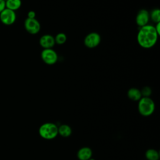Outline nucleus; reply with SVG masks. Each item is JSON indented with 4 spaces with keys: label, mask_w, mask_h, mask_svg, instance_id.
<instances>
[{
    "label": "nucleus",
    "mask_w": 160,
    "mask_h": 160,
    "mask_svg": "<svg viewBox=\"0 0 160 160\" xmlns=\"http://www.w3.org/2000/svg\"><path fill=\"white\" fill-rule=\"evenodd\" d=\"M158 36L154 26L147 24L140 28L137 35V41L140 46L149 49L155 45Z\"/></svg>",
    "instance_id": "obj_1"
},
{
    "label": "nucleus",
    "mask_w": 160,
    "mask_h": 160,
    "mask_svg": "<svg viewBox=\"0 0 160 160\" xmlns=\"http://www.w3.org/2000/svg\"><path fill=\"white\" fill-rule=\"evenodd\" d=\"M39 134L45 139H52L58 134V127L53 122H46L39 128Z\"/></svg>",
    "instance_id": "obj_2"
},
{
    "label": "nucleus",
    "mask_w": 160,
    "mask_h": 160,
    "mask_svg": "<svg viewBox=\"0 0 160 160\" xmlns=\"http://www.w3.org/2000/svg\"><path fill=\"white\" fill-rule=\"evenodd\" d=\"M138 108L142 116H149L153 113L155 109V104L149 97H142L139 100Z\"/></svg>",
    "instance_id": "obj_3"
},
{
    "label": "nucleus",
    "mask_w": 160,
    "mask_h": 160,
    "mask_svg": "<svg viewBox=\"0 0 160 160\" xmlns=\"http://www.w3.org/2000/svg\"><path fill=\"white\" fill-rule=\"evenodd\" d=\"M16 20V14L15 11L5 8L0 13V21L6 26L13 24Z\"/></svg>",
    "instance_id": "obj_4"
},
{
    "label": "nucleus",
    "mask_w": 160,
    "mask_h": 160,
    "mask_svg": "<svg viewBox=\"0 0 160 160\" xmlns=\"http://www.w3.org/2000/svg\"><path fill=\"white\" fill-rule=\"evenodd\" d=\"M41 57L43 62L48 65L54 64L58 61V54L51 48L44 49L41 52Z\"/></svg>",
    "instance_id": "obj_5"
},
{
    "label": "nucleus",
    "mask_w": 160,
    "mask_h": 160,
    "mask_svg": "<svg viewBox=\"0 0 160 160\" xmlns=\"http://www.w3.org/2000/svg\"><path fill=\"white\" fill-rule=\"evenodd\" d=\"M24 26L26 31L31 34H36L41 29V24L36 18L30 19L27 18L24 21Z\"/></svg>",
    "instance_id": "obj_6"
},
{
    "label": "nucleus",
    "mask_w": 160,
    "mask_h": 160,
    "mask_svg": "<svg viewBox=\"0 0 160 160\" xmlns=\"http://www.w3.org/2000/svg\"><path fill=\"white\" fill-rule=\"evenodd\" d=\"M101 42L100 35L95 32L89 33L84 39V45L88 48H94L98 46Z\"/></svg>",
    "instance_id": "obj_7"
},
{
    "label": "nucleus",
    "mask_w": 160,
    "mask_h": 160,
    "mask_svg": "<svg viewBox=\"0 0 160 160\" xmlns=\"http://www.w3.org/2000/svg\"><path fill=\"white\" fill-rule=\"evenodd\" d=\"M149 20V14L146 9L140 10L136 18V22L140 28L148 24Z\"/></svg>",
    "instance_id": "obj_8"
},
{
    "label": "nucleus",
    "mask_w": 160,
    "mask_h": 160,
    "mask_svg": "<svg viewBox=\"0 0 160 160\" xmlns=\"http://www.w3.org/2000/svg\"><path fill=\"white\" fill-rule=\"evenodd\" d=\"M39 44L44 49L52 48L55 44L54 38L50 34H44L40 38Z\"/></svg>",
    "instance_id": "obj_9"
},
{
    "label": "nucleus",
    "mask_w": 160,
    "mask_h": 160,
    "mask_svg": "<svg viewBox=\"0 0 160 160\" xmlns=\"http://www.w3.org/2000/svg\"><path fill=\"white\" fill-rule=\"evenodd\" d=\"M92 154L91 148L89 147H82L78 151L77 156L79 160H89L91 158Z\"/></svg>",
    "instance_id": "obj_10"
},
{
    "label": "nucleus",
    "mask_w": 160,
    "mask_h": 160,
    "mask_svg": "<svg viewBox=\"0 0 160 160\" xmlns=\"http://www.w3.org/2000/svg\"><path fill=\"white\" fill-rule=\"evenodd\" d=\"M128 96L130 99L135 101H139L142 98L141 91L136 88H132L128 90Z\"/></svg>",
    "instance_id": "obj_11"
},
{
    "label": "nucleus",
    "mask_w": 160,
    "mask_h": 160,
    "mask_svg": "<svg viewBox=\"0 0 160 160\" xmlns=\"http://www.w3.org/2000/svg\"><path fill=\"white\" fill-rule=\"evenodd\" d=\"M21 0H7L6 1V8L16 11L21 8Z\"/></svg>",
    "instance_id": "obj_12"
},
{
    "label": "nucleus",
    "mask_w": 160,
    "mask_h": 160,
    "mask_svg": "<svg viewBox=\"0 0 160 160\" xmlns=\"http://www.w3.org/2000/svg\"><path fill=\"white\" fill-rule=\"evenodd\" d=\"M71 133L72 129L68 124H62L58 128V134H59L62 137H69Z\"/></svg>",
    "instance_id": "obj_13"
},
{
    "label": "nucleus",
    "mask_w": 160,
    "mask_h": 160,
    "mask_svg": "<svg viewBox=\"0 0 160 160\" xmlns=\"http://www.w3.org/2000/svg\"><path fill=\"white\" fill-rule=\"evenodd\" d=\"M145 156L148 160H158L159 157L158 152L154 149H148L146 152Z\"/></svg>",
    "instance_id": "obj_14"
},
{
    "label": "nucleus",
    "mask_w": 160,
    "mask_h": 160,
    "mask_svg": "<svg viewBox=\"0 0 160 160\" xmlns=\"http://www.w3.org/2000/svg\"><path fill=\"white\" fill-rule=\"evenodd\" d=\"M151 20L156 22H160V11L159 9H155L152 10L151 12V14L149 16Z\"/></svg>",
    "instance_id": "obj_15"
},
{
    "label": "nucleus",
    "mask_w": 160,
    "mask_h": 160,
    "mask_svg": "<svg viewBox=\"0 0 160 160\" xmlns=\"http://www.w3.org/2000/svg\"><path fill=\"white\" fill-rule=\"evenodd\" d=\"M67 39L66 35L64 33L62 32H59L58 33L56 37L54 38L55 40V43L58 44H63L66 42Z\"/></svg>",
    "instance_id": "obj_16"
},
{
    "label": "nucleus",
    "mask_w": 160,
    "mask_h": 160,
    "mask_svg": "<svg viewBox=\"0 0 160 160\" xmlns=\"http://www.w3.org/2000/svg\"><path fill=\"white\" fill-rule=\"evenodd\" d=\"M141 95L143 96V97H149L151 94V89L149 87H144L142 90L141 91Z\"/></svg>",
    "instance_id": "obj_17"
},
{
    "label": "nucleus",
    "mask_w": 160,
    "mask_h": 160,
    "mask_svg": "<svg viewBox=\"0 0 160 160\" xmlns=\"http://www.w3.org/2000/svg\"><path fill=\"white\" fill-rule=\"evenodd\" d=\"M36 17V12L33 11H29L28 12V18L34 19Z\"/></svg>",
    "instance_id": "obj_18"
},
{
    "label": "nucleus",
    "mask_w": 160,
    "mask_h": 160,
    "mask_svg": "<svg viewBox=\"0 0 160 160\" xmlns=\"http://www.w3.org/2000/svg\"><path fill=\"white\" fill-rule=\"evenodd\" d=\"M6 8V2L4 0H0V13Z\"/></svg>",
    "instance_id": "obj_19"
},
{
    "label": "nucleus",
    "mask_w": 160,
    "mask_h": 160,
    "mask_svg": "<svg viewBox=\"0 0 160 160\" xmlns=\"http://www.w3.org/2000/svg\"><path fill=\"white\" fill-rule=\"evenodd\" d=\"M154 28L157 33L158 34V35H159L160 34V22L156 23V26H154Z\"/></svg>",
    "instance_id": "obj_20"
},
{
    "label": "nucleus",
    "mask_w": 160,
    "mask_h": 160,
    "mask_svg": "<svg viewBox=\"0 0 160 160\" xmlns=\"http://www.w3.org/2000/svg\"><path fill=\"white\" fill-rule=\"evenodd\" d=\"M89 160H94V159H92V158H90Z\"/></svg>",
    "instance_id": "obj_21"
},
{
    "label": "nucleus",
    "mask_w": 160,
    "mask_h": 160,
    "mask_svg": "<svg viewBox=\"0 0 160 160\" xmlns=\"http://www.w3.org/2000/svg\"><path fill=\"white\" fill-rule=\"evenodd\" d=\"M4 1H5V2H6V1H7V0H4Z\"/></svg>",
    "instance_id": "obj_22"
}]
</instances>
